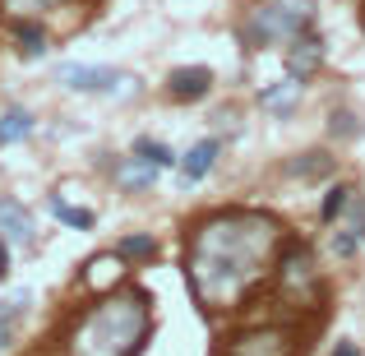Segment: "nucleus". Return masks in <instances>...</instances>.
<instances>
[{"label": "nucleus", "mask_w": 365, "mask_h": 356, "mask_svg": "<svg viewBox=\"0 0 365 356\" xmlns=\"http://www.w3.org/2000/svg\"><path fill=\"white\" fill-rule=\"evenodd\" d=\"M51 213H56V223H65V227H74V232H93V208H74V204H65L61 195H51Z\"/></svg>", "instance_id": "nucleus-16"}, {"label": "nucleus", "mask_w": 365, "mask_h": 356, "mask_svg": "<svg viewBox=\"0 0 365 356\" xmlns=\"http://www.w3.org/2000/svg\"><path fill=\"white\" fill-rule=\"evenodd\" d=\"M314 19V0H264L250 9L241 37L250 46H273V42H292L296 33H305Z\"/></svg>", "instance_id": "nucleus-3"}, {"label": "nucleus", "mask_w": 365, "mask_h": 356, "mask_svg": "<svg viewBox=\"0 0 365 356\" xmlns=\"http://www.w3.org/2000/svg\"><path fill=\"white\" fill-rule=\"evenodd\" d=\"M208 88H213V70L208 65H180L167 79V93L176 102H199V98H208Z\"/></svg>", "instance_id": "nucleus-8"}, {"label": "nucleus", "mask_w": 365, "mask_h": 356, "mask_svg": "<svg viewBox=\"0 0 365 356\" xmlns=\"http://www.w3.org/2000/svg\"><path fill=\"white\" fill-rule=\"evenodd\" d=\"M158 171H162V167H153V162H143V158H125V162H116V176H120L125 190L153 185V176H158Z\"/></svg>", "instance_id": "nucleus-12"}, {"label": "nucleus", "mask_w": 365, "mask_h": 356, "mask_svg": "<svg viewBox=\"0 0 365 356\" xmlns=\"http://www.w3.org/2000/svg\"><path fill=\"white\" fill-rule=\"evenodd\" d=\"M28 134H33V116L24 107H5V116H0V143H24Z\"/></svg>", "instance_id": "nucleus-14"}, {"label": "nucleus", "mask_w": 365, "mask_h": 356, "mask_svg": "<svg viewBox=\"0 0 365 356\" xmlns=\"http://www.w3.org/2000/svg\"><path fill=\"white\" fill-rule=\"evenodd\" d=\"M301 93H305V79H292V74H287L282 83H273V88L259 93V102H264L268 111H277V116H287V111L301 102Z\"/></svg>", "instance_id": "nucleus-11"}, {"label": "nucleus", "mask_w": 365, "mask_h": 356, "mask_svg": "<svg viewBox=\"0 0 365 356\" xmlns=\"http://www.w3.org/2000/svg\"><path fill=\"white\" fill-rule=\"evenodd\" d=\"M56 79L74 93H102V98H134L139 79L125 70H107V65H61Z\"/></svg>", "instance_id": "nucleus-4"}, {"label": "nucleus", "mask_w": 365, "mask_h": 356, "mask_svg": "<svg viewBox=\"0 0 365 356\" xmlns=\"http://www.w3.org/2000/svg\"><path fill=\"white\" fill-rule=\"evenodd\" d=\"M329 121H333L329 130H333V134H342V139H351V134H361V125H356V116H351V111H333Z\"/></svg>", "instance_id": "nucleus-22"}, {"label": "nucleus", "mask_w": 365, "mask_h": 356, "mask_svg": "<svg viewBox=\"0 0 365 356\" xmlns=\"http://www.w3.org/2000/svg\"><path fill=\"white\" fill-rule=\"evenodd\" d=\"M9 9H19V14H46V9H56L61 0H5Z\"/></svg>", "instance_id": "nucleus-23"}, {"label": "nucleus", "mask_w": 365, "mask_h": 356, "mask_svg": "<svg viewBox=\"0 0 365 356\" xmlns=\"http://www.w3.org/2000/svg\"><path fill=\"white\" fill-rule=\"evenodd\" d=\"M134 158L153 162V167H176V162H180L167 143H162V139H148V134H143V139H134Z\"/></svg>", "instance_id": "nucleus-17"}, {"label": "nucleus", "mask_w": 365, "mask_h": 356, "mask_svg": "<svg viewBox=\"0 0 365 356\" xmlns=\"http://www.w3.org/2000/svg\"><path fill=\"white\" fill-rule=\"evenodd\" d=\"M329 171H333V158H329V153H305V162H292V176H301V180L329 176Z\"/></svg>", "instance_id": "nucleus-18"}, {"label": "nucleus", "mask_w": 365, "mask_h": 356, "mask_svg": "<svg viewBox=\"0 0 365 356\" xmlns=\"http://www.w3.org/2000/svg\"><path fill=\"white\" fill-rule=\"evenodd\" d=\"M153 329V301L139 287L111 292L79 320L70 356H139Z\"/></svg>", "instance_id": "nucleus-2"}, {"label": "nucleus", "mask_w": 365, "mask_h": 356, "mask_svg": "<svg viewBox=\"0 0 365 356\" xmlns=\"http://www.w3.org/2000/svg\"><path fill=\"white\" fill-rule=\"evenodd\" d=\"M347 204H351V190L347 185H333L329 195H324V204H319V218H324V223H338V218L347 213Z\"/></svg>", "instance_id": "nucleus-19"}, {"label": "nucleus", "mask_w": 365, "mask_h": 356, "mask_svg": "<svg viewBox=\"0 0 365 356\" xmlns=\"http://www.w3.org/2000/svg\"><path fill=\"white\" fill-rule=\"evenodd\" d=\"M292 352H296V342L287 329H250L232 342L227 356H292Z\"/></svg>", "instance_id": "nucleus-6"}, {"label": "nucleus", "mask_w": 365, "mask_h": 356, "mask_svg": "<svg viewBox=\"0 0 365 356\" xmlns=\"http://www.w3.org/2000/svg\"><path fill=\"white\" fill-rule=\"evenodd\" d=\"M333 356H361V352H356V342H338V347H333Z\"/></svg>", "instance_id": "nucleus-25"}, {"label": "nucleus", "mask_w": 365, "mask_h": 356, "mask_svg": "<svg viewBox=\"0 0 365 356\" xmlns=\"http://www.w3.org/2000/svg\"><path fill=\"white\" fill-rule=\"evenodd\" d=\"M116 255L120 259H158V240L153 236H125L116 245Z\"/></svg>", "instance_id": "nucleus-20"}, {"label": "nucleus", "mask_w": 365, "mask_h": 356, "mask_svg": "<svg viewBox=\"0 0 365 356\" xmlns=\"http://www.w3.org/2000/svg\"><path fill=\"white\" fill-rule=\"evenodd\" d=\"M319 65H324V42L310 33V28L296 33L292 46H287V74H292V79H310Z\"/></svg>", "instance_id": "nucleus-7"}, {"label": "nucleus", "mask_w": 365, "mask_h": 356, "mask_svg": "<svg viewBox=\"0 0 365 356\" xmlns=\"http://www.w3.org/2000/svg\"><path fill=\"white\" fill-rule=\"evenodd\" d=\"M14 42H19V51L33 61V56L46 51V28L33 24V19H19V24H14Z\"/></svg>", "instance_id": "nucleus-15"}, {"label": "nucleus", "mask_w": 365, "mask_h": 356, "mask_svg": "<svg viewBox=\"0 0 365 356\" xmlns=\"http://www.w3.org/2000/svg\"><path fill=\"white\" fill-rule=\"evenodd\" d=\"M5 273H9V240L0 236V278H5Z\"/></svg>", "instance_id": "nucleus-24"}, {"label": "nucleus", "mask_w": 365, "mask_h": 356, "mask_svg": "<svg viewBox=\"0 0 365 356\" xmlns=\"http://www.w3.org/2000/svg\"><path fill=\"white\" fill-rule=\"evenodd\" d=\"M217 148H222L217 139H199L195 148H190L185 158L176 162V167H180V180H185V185H199V180H204L208 171H213V162H217Z\"/></svg>", "instance_id": "nucleus-10"}, {"label": "nucleus", "mask_w": 365, "mask_h": 356, "mask_svg": "<svg viewBox=\"0 0 365 356\" xmlns=\"http://www.w3.org/2000/svg\"><path fill=\"white\" fill-rule=\"evenodd\" d=\"M277 287H282L292 301H314L319 296V273H314V255L305 245H292L277 259Z\"/></svg>", "instance_id": "nucleus-5"}, {"label": "nucleus", "mask_w": 365, "mask_h": 356, "mask_svg": "<svg viewBox=\"0 0 365 356\" xmlns=\"http://www.w3.org/2000/svg\"><path fill=\"white\" fill-rule=\"evenodd\" d=\"M33 213H28L19 199H0V236L9 245H33Z\"/></svg>", "instance_id": "nucleus-9"}, {"label": "nucleus", "mask_w": 365, "mask_h": 356, "mask_svg": "<svg viewBox=\"0 0 365 356\" xmlns=\"http://www.w3.org/2000/svg\"><path fill=\"white\" fill-rule=\"evenodd\" d=\"M361 232H342V227H338V236H333V255H342V259H351V255H356V245H361Z\"/></svg>", "instance_id": "nucleus-21"}, {"label": "nucleus", "mask_w": 365, "mask_h": 356, "mask_svg": "<svg viewBox=\"0 0 365 356\" xmlns=\"http://www.w3.org/2000/svg\"><path fill=\"white\" fill-rule=\"evenodd\" d=\"M28 301H33L28 292H19V296H9V301H0V347H9V338H14V324L28 315Z\"/></svg>", "instance_id": "nucleus-13"}, {"label": "nucleus", "mask_w": 365, "mask_h": 356, "mask_svg": "<svg viewBox=\"0 0 365 356\" xmlns=\"http://www.w3.org/2000/svg\"><path fill=\"white\" fill-rule=\"evenodd\" d=\"M282 223L259 208H227L190 232L185 287L204 310H236L273 273Z\"/></svg>", "instance_id": "nucleus-1"}]
</instances>
